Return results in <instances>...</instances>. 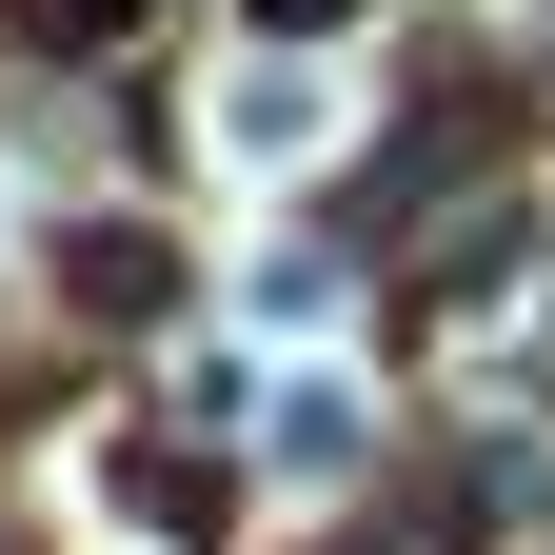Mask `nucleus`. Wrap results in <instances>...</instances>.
<instances>
[{
  "label": "nucleus",
  "mask_w": 555,
  "mask_h": 555,
  "mask_svg": "<svg viewBox=\"0 0 555 555\" xmlns=\"http://www.w3.org/2000/svg\"><path fill=\"white\" fill-rule=\"evenodd\" d=\"M258 21H337V0H258Z\"/></svg>",
  "instance_id": "7ed1b4c3"
},
{
  "label": "nucleus",
  "mask_w": 555,
  "mask_h": 555,
  "mask_svg": "<svg viewBox=\"0 0 555 555\" xmlns=\"http://www.w3.org/2000/svg\"><path fill=\"white\" fill-rule=\"evenodd\" d=\"M80 318H159V238H139V219L80 238Z\"/></svg>",
  "instance_id": "f257e3e1"
},
{
  "label": "nucleus",
  "mask_w": 555,
  "mask_h": 555,
  "mask_svg": "<svg viewBox=\"0 0 555 555\" xmlns=\"http://www.w3.org/2000/svg\"><path fill=\"white\" fill-rule=\"evenodd\" d=\"M40 40H119V0H40Z\"/></svg>",
  "instance_id": "f03ea898"
}]
</instances>
